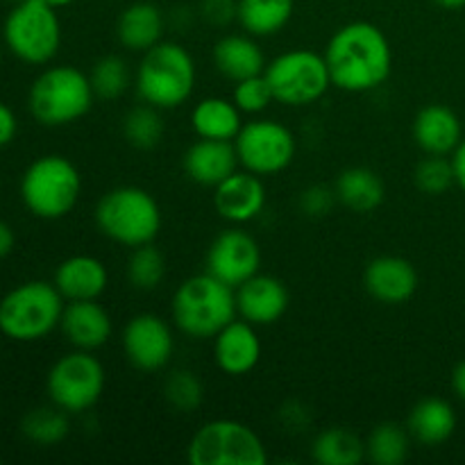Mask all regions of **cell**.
Here are the masks:
<instances>
[{"label": "cell", "mask_w": 465, "mask_h": 465, "mask_svg": "<svg viewBox=\"0 0 465 465\" xmlns=\"http://www.w3.org/2000/svg\"><path fill=\"white\" fill-rule=\"evenodd\" d=\"M331 84L348 94H368L389 80L393 71V48L380 25L352 21L331 35L325 48Z\"/></svg>", "instance_id": "1"}, {"label": "cell", "mask_w": 465, "mask_h": 465, "mask_svg": "<svg viewBox=\"0 0 465 465\" xmlns=\"http://www.w3.org/2000/svg\"><path fill=\"white\" fill-rule=\"evenodd\" d=\"M198 68L184 45L175 41H159L145 50L134 73L136 94L143 103L168 112L193 95Z\"/></svg>", "instance_id": "2"}, {"label": "cell", "mask_w": 465, "mask_h": 465, "mask_svg": "<svg viewBox=\"0 0 465 465\" xmlns=\"http://www.w3.org/2000/svg\"><path fill=\"white\" fill-rule=\"evenodd\" d=\"M173 322L191 339H213L230 325L236 312V289L213 277L212 272L193 275L177 286L171 302Z\"/></svg>", "instance_id": "3"}, {"label": "cell", "mask_w": 465, "mask_h": 465, "mask_svg": "<svg viewBox=\"0 0 465 465\" xmlns=\"http://www.w3.org/2000/svg\"><path fill=\"white\" fill-rule=\"evenodd\" d=\"M162 207L141 186H116L95 204V225L107 239L125 248L154 243L162 232Z\"/></svg>", "instance_id": "4"}, {"label": "cell", "mask_w": 465, "mask_h": 465, "mask_svg": "<svg viewBox=\"0 0 465 465\" xmlns=\"http://www.w3.org/2000/svg\"><path fill=\"white\" fill-rule=\"evenodd\" d=\"M95 103L91 77L80 68L50 66L32 82L27 104L36 123L45 127H64L77 123Z\"/></svg>", "instance_id": "5"}, {"label": "cell", "mask_w": 465, "mask_h": 465, "mask_svg": "<svg viewBox=\"0 0 465 465\" xmlns=\"http://www.w3.org/2000/svg\"><path fill=\"white\" fill-rule=\"evenodd\" d=\"M64 307L53 282H23L0 300V331L18 343H35L57 330Z\"/></svg>", "instance_id": "6"}, {"label": "cell", "mask_w": 465, "mask_h": 465, "mask_svg": "<svg viewBox=\"0 0 465 465\" xmlns=\"http://www.w3.org/2000/svg\"><path fill=\"white\" fill-rule=\"evenodd\" d=\"M82 193V175L64 154H44L25 168L21 198L27 212L44 221H59L75 209Z\"/></svg>", "instance_id": "7"}, {"label": "cell", "mask_w": 465, "mask_h": 465, "mask_svg": "<svg viewBox=\"0 0 465 465\" xmlns=\"http://www.w3.org/2000/svg\"><path fill=\"white\" fill-rule=\"evenodd\" d=\"M9 53L32 66L53 62L62 45V23L57 9L45 0H23L14 5L3 25Z\"/></svg>", "instance_id": "8"}, {"label": "cell", "mask_w": 465, "mask_h": 465, "mask_svg": "<svg viewBox=\"0 0 465 465\" xmlns=\"http://www.w3.org/2000/svg\"><path fill=\"white\" fill-rule=\"evenodd\" d=\"M263 75L271 84L275 103L286 107H307L318 103L334 86L325 54L309 48H295L277 54L266 64Z\"/></svg>", "instance_id": "9"}, {"label": "cell", "mask_w": 465, "mask_h": 465, "mask_svg": "<svg viewBox=\"0 0 465 465\" xmlns=\"http://www.w3.org/2000/svg\"><path fill=\"white\" fill-rule=\"evenodd\" d=\"M191 465H266L268 452L257 431L241 420H209L186 445Z\"/></svg>", "instance_id": "10"}, {"label": "cell", "mask_w": 465, "mask_h": 465, "mask_svg": "<svg viewBox=\"0 0 465 465\" xmlns=\"http://www.w3.org/2000/svg\"><path fill=\"white\" fill-rule=\"evenodd\" d=\"M104 368L89 350H75L53 363L45 377V391L50 402L66 413H84L103 398Z\"/></svg>", "instance_id": "11"}, {"label": "cell", "mask_w": 465, "mask_h": 465, "mask_svg": "<svg viewBox=\"0 0 465 465\" xmlns=\"http://www.w3.org/2000/svg\"><path fill=\"white\" fill-rule=\"evenodd\" d=\"M234 148L245 171L266 177L277 175L293 163L298 141L284 123L254 118L243 123L239 136L234 139Z\"/></svg>", "instance_id": "12"}, {"label": "cell", "mask_w": 465, "mask_h": 465, "mask_svg": "<svg viewBox=\"0 0 465 465\" xmlns=\"http://www.w3.org/2000/svg\"><path fill=\"white\" fill-rule=\"evenodd\" d=\"M123 350L136 371L159 372L171 363L175 336L171 325L157 313H136L123 330Z\"/></svg>", "instance_id": "13"}, {"label": "cell", "mask_w": 465, "mask_h": 465, "mask_svg": "<svg viewBox=\"0 0 465 465\" xmlns=\"http://www.w3.org/2000/svg\"><path fill=\"white\" fill-rule=\"evenodd\" d=\"M262 268V248L245 230H225L212 241L207 250V272L239 289Z\"/></svg>", "instance_id": "14"}, {"label": "cell", "mask_w": 465, "mask_h": 465, "mask_svg": "<svg viewBox=\"0 0 465 465\" xmlns=\"http://www.w3.org/2000/svg\"><path fill=\"white\" fill-rule=\"evenodd\" d=\"M420 277L409 259L398 254H381L368 262L363 271V286L368 295L381 304H404L416 295Z\"/></svg>", "instance_id": "15"}, {"label": "cell", "mask_w": 465, "mask_h": 465, "mask_svg": "<svg viewBox=\"0 0 465 465\" xmlns=\"http://www.w3.org/2000/svg\"><path fill=\"white\" fill-rule=\"evenodd\" d=\"M291 293L282 280L257 272L236 289V312L254 327L275 325L289 312Z\"/></svg>", "instance_id": "16"}, {"label": "cell", "mask_w": 465, "mask_h": 465, "mask_svg": "<svg viewBox=\"0 0 465 465\" xmlns=\"http://www.w3.org/2000/svg\"><path fill=\"white\" fill-rule=\"evenodd\" d=\"M213 361L225 375L243 377L262 361V339L257 327L243 318H234L213 336Z\"/></svg>", "instance_id": "17"}, {"label": "cell", "mask_w": 465, "mask_h": 465, "mask_svg": "<svg viewBox=\"0 0 465 465\" xmlns=\"http://www.w3.org/2000/svg\"><path fill=\"white\" fill-rule=\"evenodd\" d=\"M213 207L218 216L234 225L254 221L266 207V186L262 177L250 171L232 173L227 180L213 186Z\"/></svg>", "instance_id": "18"}, {"label": "cell", "mask_w": 465, "mask_h": 465, "mask_svg": "<svg viewBox=\"0 0 465 465\" xmlns=\"http://www.w3.org/2000/svg\"><path fill=\"white\" fill-rule=\"evenodd\" d=\"M59 330L75 350L94 352L112 339L114 321L98 300H73L64 307Z\"/></svg>", "instance_id": "19"}, {"label": "cell", "mask_w": 465, "mask_h": 465, "mask_svg": "<svg viewBox=\"0 0 465 465\" xmlns=\"http://www.w3.org/2000/svg\"><path fill=\"white\" fill-rule=\"evenodd\" d=\"M239 154H236L234 141H213L198 139L184 153L182 166H184L186 177L200 186L221 184L223 180L236 173L239 168Z\"/></svg>", "instance_id": "20"}, {"label": "cell", "mask_w": 465, "mask_h": 465, "mask_svg": "<svg viewBox=\"0 0 465 465\" xmlns=\"http://www.w3.org/2000/svg\"><path fill=\"white\" fill-rule=\"evenodd\" d=\"M413 139L422 153L448 157L463 141L461 118L448 104H427L413 118Z\"/></svg>", "instance_id": "21"}, {"label": "cell", "mask_w": 465, "mask_h": 465, "mask_svg": "<svg viewBox=\"0 0 465 465\" xmlns=\"http://www.w3.org/2000/svg\"><path fill=\"white\" fill-rule=\"evenodd\" d=\"M53 284L57 286V291L68 302H73V300H98L107 291L109 272L98 257L73 254L59 263Z\"/></svg>", "instance_id": "22"}, {"label": "cell", "mask_w": 465, "mask_h": 465, "mask_svg": "<svg viewBox=\"0 0 465 465\" xmlns=\"http://www.w3.org/2000/svg\"><path fill=\"white\" fill-rule=\"evenodd\" d=\"M213 66L225 80L241 82L266 71V54L252 35H225L213 44Z\"/></svg>", "instance_id": "23"}, {"label": "cell", "mask_w": 465, "mask_h": 465, "mask_svg": "<svg viewBox=\"0 0 465 465\" xmlns=\"http://www.w3.org/2000/svg\"><path fill=\"white\" fill-rule=\"evenodd\" d=\"M163 30H166V21H163L162 9L148 0L127 5L116 21L118 44L130 53L143 54L145 50L157 45L159 41H163Z\"/></svg>", "instance_id": "24"}, {"label": "cell", "mask_w": 465, "mask_h": 465, "mask_svg": "<svg viewBox=\"0 0 465 465\" xmlns=\"http://www.w3.org/2000/svg\"><path fill=\"white\" fill-rule=\"evenodd\" d=\"M336 200H339L343 207H348L354 213H372L375 209H380L384 204L386 198V184L380 177V173H375L368 166H352L345 168L339 177H336L334 184Z\"/></svg>", "instance_id": "25"}, {"label": "cell", "mask_w": 465, "mask_h": 465, "mask_svg": "<svg viewBox=\"0 0 465 465\" xmlns=\"http://www.w3.org/2000/svg\"><path fill=\"white\" fill-rule=\"evenodd\" d=\"M407 430L422 445H443L457 430V411L443 398H425L409 411Z\"/></svg>", "instance_id": "26"}, {"label": "cell", "mask_w": 465, "mask_h": 465, "mask_svg": "<svg viewBox=\"0 0 465 465\" xmlns=\"http://www.w3.org/2000/svg\"><path fill=\"white\" fill-rule=\"evenodd\" d=\"M191 127L200 139L234 141L243 127V112L236 107L234 100L209 95L191 112Z\"/></svg>", "instance_id": "27"}, {"label": "cell", "mask_w": 465, "mask_h": 465, "mask_svg": "<svg viewBox=\"0 0 465 465\" xmlns=\"http://www.w3.org/2000/svg\"><path fill=\"white\" fill-rule=\"evenodd\" d=\"M312 457L321 465H357L366 459V440L348 427H327L313 439Z\"/></svg>", "instance_id": "28"}, {"label": "cell", "mask_w": 465, "mask_h": 465, "mask_svg": "<svg viewBox=\"0 0 465 465\" xmlns=\"http://www.w3.org/2000/svg\"><path fill=\"white\" fill-rule=\"evenodd\" d=\"M293 12L295 0H239L241 27L257 39L284 30Z\"/></svg>", "instance_id": "29"}, {"label": "cell", "mask_w": 465, "mask_h": 465, "mask_svg": "<svg viewBox=\"0 0 465 465\" xmlns=\"http://www.w3.org/2000/svg\"><path fill=\"white\" fill-rule=\"evenodd\" d=\"M411 434L398 422H381L366 439V459L375 465H400L407 461Z\"/></svg>", "instance_id": "30"}, {"label": "cell", "mask_w": 465, "mask_h": 465, "mask_svg": "<svg viewBox=\"0 0 465 465\" xmlns=\"http://www.w3.org/2000/svg\"><path fill=\"white\" fill-rule=\"evenodd\" d=\"M166 134V123H163L162 109L153 107L148 103H141L132 107L123 118V136L127 143L136 150H153L162 143Z\"/></svg>", "instance_id": "31"}, {"label": "cell", "mask_w": 465, "mask_h": 465, "mask_svg": "<svg viewBox=\"0 0 465 465\" xmlns=\"http://www.w3.org/2000/svg\"><path fill=\"white\" fill-rule=\"evenodd\" d=\"M68 416L71 413L59 409L57 404H53V407H36L23 416L21 431L30 443L50 448V445L62 443L68 436V431H71Z\"/></svg>", "instance_id": "32"}, {"label": "cell", "mask_w": 465, "mask_h": 465, "mask_svg": "<svg viewBox=\"0 0 465 465\" xmlns=\"http://www.w3.org/2000/svg\"><path fill=\"white\" fill-rule=\"evenodd\" d=\"M91 86H94L95 98L100 100H118L132 84H134V75H132L130 66L118 54H104L91 68Z\"/></svg>", "instance_id": "33"}, {"label": "cell", "mask_w": 465, "mask_h": 465, "mask_svg": "<svg viewBox=\"0 0 465 465\" xmlns=\"http://www.w3.org/2000/svg\"><path fill=\"white\" fill-rule=\"evenodd\" d=\"M166 277V257L154 243L132 248L127 259V280L136 291H154Z\"/></svg>", "instance_id": "34"}, {"label": "cell", "mask_w": 465, "mask_h": 465, "mask_svg": "<svg viewBox=\"0 0 465 465\" xmlns=\"http://www.w3.org/2000/svg\"><path fill=\"white\" fill-rule=\"evenodd\" d=\"M163 398L168 407H173L180 413H191L203 404L204 400V384L193 371H173L163 381Z\"/></svg>", "instance_id": "35"}, {"label": "cell", "mask_w": 465, "mask_h": 465, "mask_svg": "<svg viewBox=\"0 0 465 465\" xmlns=\"http://www.w3.org/2000/svg\"><path fill=\"white\" fill-rule=\"evenodd\" d=\"M413 182L427 195H443L457 184L452 159L445 154H427L413 171Z\"/></svg>", "instance_id": "36"}, {"label": "cell", "mask_w": 465, "mask_h": 465, "mask_svg": "<svg viewBox=\"0 0 465 465\" xmlns=\"http://www.w3.org/2000/svg\"><path fill=\"white\" fill-rule=\"evenodd\" d=\"M236 107L243 114L250 116H257V114L266 112L272 103H275V95H272L271 84H268L266 75H252L245 77V80L234 82V94H232Z\"/></svg>", "instance_id": "37"}, {"label": "cell", "mask_w": 465, "mask_h": 465, "mask_svg": "<svg viewBox=\"0 0 465 465\" xmlns=\"http://www.w3.org/2000/svg\"><path fill=\"white\" fill-rule=\"evenodd\" d=\"M334 203H336V193L334 189H330V186L313 184L300 193V209H302L307 216H313V218H321L325 216V213H330L331 207H334Z\"/></svg>", "instance_id": "38"}, {"label": "cell", "mask_w": 465, "mask_h": 465, "mask_svg": "<svg viewBox=\"0 0 465 465\" xmlns=\"http://www.w3.org/2000/svg\"><path fill=\"white\" fill-rule=\"evenodd\" d=\"M200 16L213 27H227L239 21V0H200Z\"/></svg>", "instance_id": "39"}, {"label": "cell", "mask_w": 465, "mask_h": 465, "mask_svg": "<svg viewBox=\"0 0 465 465\" xmlns=\"http://www.w3.org/2000/svg\"><path fill=\"white\" fill-rule=\"evenodd\" d=\"M16 132H18L16 114H14L7 104L0 103V148L12 143Z\"/></svg>", "instance_id": "40"}, {"label": "cell", "mask_w": 465, "mask_h": 465, "mask_svg": "<svg viewBox=\"0 0 465 465\" xmlns=\"http://www.w3.org/2000/svg\"><path fill=\"white\" fill-rule=\"evenodd\" d=\"M452 166L454 175H457V186L465 193V136L461 143L457 145V150L452 153Z\"/></svg>", "instance_id": "41"}, {"label": "cell", "mask_w": 465, "mask_h": 465, "mask_svg": "<svg viewBox=\"0 0 465 465\" xmlns=\"http://www.w3.org/2000/svg\"><path fill=\"white\" fill-rule=\"evenodd\" d=\"M14 245H16V234H14L12 225L5 221H0V259H5L7 254H12Z\"/></svg>", "instance_id": "42"}, {"label": "cell", "mask_w": 465, "mask_h": 465, "mask_svg": "<svg viewBox=\"0 0 465 465\" xmlns=\"http://www.w3.org/2000/svg\"><path fill=\"white\" fill-rule=\"evenodd\" d=\"M452 389H454V393H457V398L463 400V402H465V359H463V361H459L457 368H454Z\"/></svg>", "instance_id": "43"}, {"label": "cell", "mask_w": 465, "mask_h": 465, "mask_svg": "<svg viewBox=\"0 0 465 465\" xmlns=\"http://www.w3.org/2000/svg\"><path fill=\"white\" fill-rule=\"evenodd\" d=\"M436 5H440V7L445 9H461L465 7V0H434Z\"/></svg>", "instance_id": "44"}, {"label": "cell", "mask_w": 465, "mask_h": 465, "mask_svg": "<svg viewBox=\"0 0 465 465\" xmlns=\"http://www.w3.org/2000/svg\"><path fill=\"white\" fill-rule=\"evenodd\" d=\"M45 3L53 5L54 9H59V7H68V5H73V3H75V0H45Z\"/></svg>", "instance_id": "45"}, {"label": "cell", "mask_w": 465, "mask_h": 465, "mask_svg": "<svg viewBox=\"0 0 465 465\" xmlns=\"http://www.w3.org/2000/svg\"><path fill=\"white\" fill-rule=\"evenodd\" d=\"M7 3H14V5H16V3H23V0H7Z\"/></svg>", "instance_id": "46"}, {"label": "cell", "mask_w": 465, "mask_h": 465, "mask_svg": "<svg viewBox=\"0 0 465 465\" xmlns=\"http://www.w3.org/2000/svg\"><path fill=\"white\" fill-rule=\"evenodd\" d=\"M0 345H3V331H0Z\"/></svg>", "instance_id": "47"}, {"label": "cell", "mask_w": 465, "mask_h": 465, "mask_svg": "<svg viewBox=\"0 0 465 465\" xmlns=\"http://www.w3.org/2000/svg\"><path fill=\"white\" fill-rule=\"evenodd\" d=\"M0 62H3V50H0Z\"/></svg>", "instance_id": "48"}, {"label": "cell", "mask_w": 465, "mask_h": 465, "mask_svg": "<svg viewBox=\"0 0 465 465\" xmlns=\"http://www.w3.org/2000/svg\"><path fill=\"white\" fill-rule=\"evenodd\" d=\"M0 189H3V182H0Z\"/></svg>", "instance_id": "49"}]
</instances>
